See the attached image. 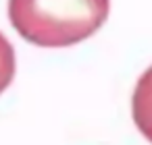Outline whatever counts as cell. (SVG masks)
<instances>
[{"instance_id":"cell-1","label":"cell","mask_w":152,"mask_h":145,"mask_svg":"<svg viewBox=\"0 0 152 145\" xmlns=\"http://www.w3.org/2000/svg\"><path fill=\"white\" fill-rule=\"evenodd\" d=\"M108 9L110 0H9V19L29 44L65 48L94 35Z\"/></svg>"},{"instance_id":"cell-2","label":"cell","mask_w":152,"mask_h":145,"mask_svg":"<svg viewBox=\"0 0 152 145\" xmlns=\"http://www.w3.org/2000/svg\"><path fill=\"white\" fill-rule=\"evenodd\" d=\"M131 116L140 133L152 143V66L140 77L133 97H131Z\"/></svg>"},{"instance_id":"cell-3","label":"cell","mask_w":152,"mask_h":145,"mask_svg":"<svg viewBox=\"0 0 152 145\" xmlns=\"http://www.w3.org/2000/svg\"><path fill=\"white\" fill-rule=\"evenodd\" d=\"M15 77V50L11 42L0 33V93H2Z\"/></svg>"}]
</instances>
